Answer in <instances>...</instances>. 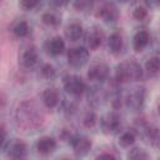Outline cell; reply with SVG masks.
<instances>
[{
  "mask_svg": "<svg viewBox=\"0 0 160 160\" xmlns=\"http://www.w3.org/2000/svg\"><path fill=\"white\" fill-rule=\"evenodd\" d=\"M115 78L119 82H125V81H138L142 78V69L141 65L135 61H125L120 62L116 66L115 70Z\"/></svg>",
  "mask_w": 160,
  "mask_h": 160,
  "instance_id": "1",
  "label": "cell"
},
{
  "mask_svg": "<svg viewBox=\"0 0 160 160\" xmlns=\"http://www.w3.org/2000/svg\"><path fill=\"white\" fill-rule=\"evenodd\" d=\"M90 58V52L84 46H76L69 50L68 52V62L72 68H82Z\"/></svg>",
  "mask_w": 160,
  "mask_h": 160,
  "instance_id": "2",
  "label": "cell"
},
{
  "mask_svg": "<svg viewBox=\"0 0 160 160\" xmlns=\"http://www.w3.org/2000/svg\"><path fill=\"white\" fill-rule=\"evenodd\" d=\"M64 89L68 94L79 96L86 90V84L79 75H68L64 78Z\"/></svg>",
  "mask_w": 160,
  "mask_h": 160,
  "instance_id": "3",
  "label": "cell"
},
{
  "mask_svg": "<svg viewBox=\"0 0 160 160\" xmlns=\"http://www.w3.org/2000/svg\"><path fill=\"white\" fill-rule=\"evenodd\" d=\"M70 145L74 149L75 154L79 156L86 155L91 149V140L85 135H74L70 138Z\"/></svg>",
  "mask_w": 160,
  "mask_h": 160,
  "instance_id": "4",
  "label": "cell"
},
{
  "mask_svg": "<svg viewBox=\"0 0 160 160\" xmlns=\"http://www.w3.org/2000/svg\"><path fill=\"white\" fill-rule=\"evenodd\" d=\"M101 129L105 134H115L121 128L120 116L116 112H108L100 121Z\"/></svg>",
  "mask_w": 160,
  "mask_h": 160,
  "instance_id": "5",
  "label": "cell"
},
{
  "mask_svg": "<svg viewBox=\"0 0 160 160\" xmlns=\"http://www.w3.org/2000/svg\"><path fill=\"white\" fill-rule=\"evenodd\" d=\"M96 16L102 19L105 22H112L119 18V9L114 2H104L98 9Z\"/></svg>",
  "mask_w": 160,
  "mask_h": 160,
  "instance_id": "6",
  "label": "cell"
},
{
  "mask_svg": "<svg viewBox=\"0 0 160 160\" xmlns=\"http://www.w3.org/2000/svg\"><path fill=\"white\" fill-rule=\"evenodd\" d=\"M88 76L90 80L92 81H99V82H102L108 79L109 76V66L104 62H96L94 64L90 69H89V72H88Z\"/></svg>",
  "mask_w": 160,
  "mask_h": 160,
  "instance_id": "7",
  "label": "cell"
},
{
  "mask_svg": "<svg viewBox=\"0 0 160 160\" xmlns=\"http://www.w3.org/2000/svg\"><path fill=\"white\" fill-rule=\"evenodd\" d=\"M144 101H145V91H144V89H135L125 99L126 106L129 109L134 110V111L139 110L142 106Z\"/></svg>",
  "mask_w": 160,
  "mask_h": 160,
  "instance_id": "8",
  "label": "cell"
},
{
  "mask_svg": "<svg viewBox=\"0 0 160 160\" xmlns=\"http://www.w3.org/2000/svg\"><path fill=\"white\" fill-rule=\"evenodd\" d=\"M26 152H28V146H26L25 142H22V141H14L9 146L6 155H8V158L10 160H21V159L25 158Z\"/></svg>",
  "mask_w": 160,
  "mask_h": 160,
  "instance_id": "9",
  "label": "cell"
},
{
  "mask_svg": "<svg viewBox=\"0 0 160 160\" xmlns=\"http://www.w3.org/2000/svg\"><path fill=\"white\" fill-rule=\"evenodd\" d=\"M45 49H46V51L50 55L58 56V55L64 52V50H65V41L60 36H54V38H51V39H49L46 41Z\"/></svg>",
  "mask_w": 160,
  "mask_h": 160,
  "instance_id": "10",
  "label": "cell"
},
{
  "mask_svg": "<svg viewBox=\"0 0 160 160\" xmlns=\"http://www.w3.org/2000/svg\"><path fill=\"white\" fill-rule=\"evenodd\" d=\"M56 140L51 136H41L38 141H36V150L42 154V155H48L51 154L55 149H56Z\"/></svg>",
  "mask_w": 160,
  "mask_h": 160,
  "instance_id": "11",
  "label": "cell"
},
{
  "mask_svg": "<svg viewBox=\"0 0 160 160\" xmlns=\"http://www.w3.org/2000/svg\"><path fill=\"white\" fill-rule=\"evenodd\" d=\"M102 39H104L102 30L100 28H98V26H94V28H91V30H89L86 41H88L89 48L92 49V50H95V49H98L101 45Z\"/></svg>",
  "mask_w": 160,
  "mask_h": 160,
  "instance_id": "12",
  "label": "cell"
},
{
  "mask_svg": "<svg viewBox=\"0 0 160 160\" xmlns=\"http://www.w3.org/2000/svg\"><path fill=\"white\" fill-rule=\"evenodd\" d=\"M150 42V35L146 30H139L135 32L132 38V48L135 51H141L144 50Z\"/></svg>",
  "mask_w": 160,
  "mask_h": 160,
  "instance_id": "13",
  "label": "cell"
},
{
  "mask_svg": "<svg viewBox=\"0 0 160 160\" xmlns=\"http://www.w3.org/2000/svg\"><path fill=\"white\" fill-rule=\"evenodd\" d=\"M82 32H84L82 25L78 21H72V22L68 24L65 28V36L71 41L79 40L82 36Z\"/></svg>",
  "mask_w": 160,
  "mask_h": 160,
  "instance_id": "14",
  "label": "cell"
},
{
  "mask_svg": "<svg viewBox=\"0 0 160 160\" xmlns=\"http://www.w3.org/2000/svg\"><path fill=\"white\" fill-rule=\"evenodd\" d=\"M39 61V54L35 48H28L21 56V62L26 69L34 68Z\"/></svg>",
  "mask_w": 160,
  "mask_h": 160,
  "instance_id": "15",
  "label": "cell"
},
{
  "mask_svg": "<svg viewBox=\"0 0 160 160\" xmlns=\"http://www.w3.org/2000/svg\"><path fill=\"white\" fill-rule=\"evenodd\" d=\"M59 100H60V98H59V92H58L56 89L48 88V89L44 90V92H42V101H44L46 108L54 109L59 104Z\"/></svg>",
  "mask_w": 160,
  "mask_h": 160,
  "instance_id": "16",
  "label": "cell"
},
{
  "mask_svg": "<svg viewBox=\"0 0 160 160\" xmlns=\"http://www.w3.org/2000/svg\"><path fill=\"white\" fill-rule=\"evenodd\" d=\"M122 44H124L122 36H121V34L118 32V31L112 32V34L109 36V39H108V46H109L110 51L114 52V54H118V52L121 51Z\"/></svg>",
  "mask_w": 160,
  "mask_h": 160,
  "instance_id": "17",
  "label": "cell"
},
{
  "mask_svg": "<svg viewBox=\"0 0 160 160\" xmlns=\"http://www.w3.org/2000/svg\"><path fill=\"white\" fill-rule=\"evenodd\" d=\"M159 68H160V61H159V58H158L156 55L149 58V59L146 60V62H145V70H146L148 75H150V76L158 75Z\"/></svg>",
  "mask_w": 160,
  "mask_h": 160,
  "instance_id": "18",
  "label": "cell"
},
{
  "mask_svg": "<svg viewBox=\"0 0 160 160\" xmlns=\"http://www.w3.org/2000/svg\"><path fill=\"white\" fill-rule=\"evenodd\" d=\"M135 132L132 130H126L124 132H121L120 138H119V144L122 146V148H129L130 145H132L135 142Z\"/></svg>",
  "mask_w": 160,
  "mask_h": 160,
  "instance_id": "19",
  "label": "cell"
},
{
  "mask_svg": "<svg viewBox=\"0 0 160 160\" xmlns=\"http://www.w3.org/2000/svg\"><path fill=\"white\" fill-rule=\"evenodd\" d=\"M29 31H30L29 24L26 21H24V20L16 22V25L12 28V32H14V35L16 38H25V36H28Z\"/></svg>",
  "mask_w": 160,
  "mask_h": 160,
  "instance_id": "20",
  "label": "cell"
},
{
  "mask_svg": "<svg viewBox=\"0 0 160 160\" xmlns=\"http://www.w3.org/2000/svg\"><path fill=\"white\" fill-rule=\"evenodd\" d=\"M128 160H149V155L145 150H142L140 148H135V149L130 150V152L128 155Z\"/></svg>",
  "mask_w": 160,
  "mask_h": 160,
  "instance_id": "21",
  "label": "cell"
},
{
  "mask_svg": "<svg viewBox=\"0 0 160 160\" xmlns=\"http://www.w3.org/2000/svg\"><path fill=\"white\" fill-rule=\"evenodd\" d=\"M41 21L45 24V25H49V26H54L59 22V18L56 14H54L52 11H46L41 15Z\"/></svg>",
  "mask_w": 160,
  "mask_h": 160,
  "instance_id": "22",
  "label": "cell"
},
{
  "mask_svg": "<svg viewBox=\"0 0 160 160\" xmlns=\"http://www.w3.org/2000/svg\"><path fill=\"white\" fill-rule=\"evenodd\" d=\"M132 16H134L136 20L141 21V20H144V19L148 18V9H146L145 6H142V5H139V6H136V8L132 10Z\"/></svg>",
  "mask_w": 160,
  "mask_h": 160,
  "instance_id": "23",
  "label": "cell"
},
{
  "mask_svg": "<svg viewBox=\"0 0 160 160\" xmlns=\"http://www.w3.org/2000/svg\"><path fill=\"white\" fill-rule=\"evenodd\" d=\"M40 72H41V75H42L44 78L51 79V78H54V75H55V68H54L51 64L45 62V64H42V66H41V69H40Z\"/></svg>",
  "mask_w": 160,
  "mask_h": 160,
  "instance_id": "24",
  "label": "cell"
},
{
  "mask_svg": "<svg viewBox=\"0 0 160 160\" xmlns=\"http://www.w3.org/2000/svg\"><path fill=\"white\" fill-rule=\"evenodd\" d=\"M96 122H98V118H96L95 112L89 111V112L84 116V120H82L84 126H86V128H94V126L96 125Z\"/></svg>",
  "mask_w": 160,
  "mask_h": 160,
  "instance_id": "25",
  "label": "cell"
},
{
  "mask_svg": "<svg viewBox=\"0 0 160 160\" xmlns=\"http://www.w3.org/2000/svg\"><path fill=\"white\" fill-rule=\"evenodd\" d=\"M38 5H39V2L35 1V0H22V1L19 2V6L22 8L24 10H32Z\"/></svg>",
  "mask_w": 160,
  "mask_h": 160,
  "instance_id": "26",
  "label": "cell"
},
{
  "mask_svg": "<svg viewBox=\"0 0 160 160\" xmlns=\"http://www.w3.org/2000/svg\"><path fill=\"white\" fill-rule=\"evenodd\" d=\"M74 6L79 11H84V10H88L89 8H91V2H89V1H76V2H74Z\"/></svg>",
  "mask_w": 160,
  "mask_h": 160,
  "instance_id": "27",
  "label": "cell"
},
{
  "mask_svg": "<svg viewBox=\"0 0 160 160\" xmlns=\"http://www.w3.org/2000/svg\"><path fill=\"white\" fill-rule=\"evenodd\" d=\"M95 160H116V158L112 155V154H109V152H102L100 155H98L95 158Z\"/></svg>",
  "mask_w": 160,
  "mask_h": 160,
  "instance_id": "28",
  "label": "cell"
},
{
  "mask_svg": "<svg viewBox=\"0 0 160 160\" xmlns=\"http://www.w3.org/2000/svg\"><path fill=\"white\" fill-rule=\"evenodd\" d=\"M4 141H5V134L2 131H0V148L4 145Z\"/></svg>",
  "mask_w": 160,
  "mask_h": 160,
  "instance_id": "29",
  "label": "cell"
},
{
  "mask_svg": "<svg viewBox=\"0 0 160 160\" xmlns=\"http://www.w3.org/2000/svg\"><path fill=\"white\" fill-rule=\"evenodd\" d=\"M61 160H70V159H61Z\"/></svg>",
  "mask_w": 160,
  "mask_h": 160,
  "instance_id": "30",
  "label": "cell"
}]
</instances>
